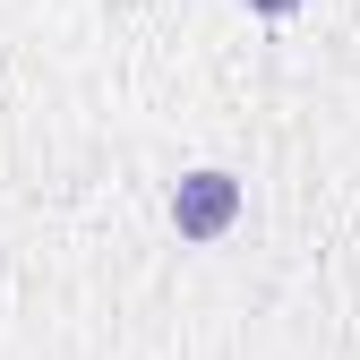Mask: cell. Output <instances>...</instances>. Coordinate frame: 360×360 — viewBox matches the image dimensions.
<instances>
[{
  "label": "cell",
  "mask_w": 360,
  "mask_h": 360,
  "mask_svg": "<svg viewBox=\"0 0 360 360\" xmlns=\"http://www.w3.org/2000/svg\"><path fill=\"white\" fill-rule=\"evenodd\" d=\"M249 9H257V18H292L300 0H249Z\"/></svg>",
  "instance_id": "7a4b0ae2"
},
{
  "label": "cell",
  "mask_w": 360,
  "mask_h": 360,
  "mask_svg": "<svg viewBox=\"0 0 360 360\" xmlns=\"http://www.w3.org/2000/svg\"><path fill=\"white\" fill-rule=\"evenodd\" d=\"M172 223H180V240H223L240 223V180L232 172H189L172 189Z\"/></svg>",
  "instance_id": "6da1fadb"
}]
</instances>
